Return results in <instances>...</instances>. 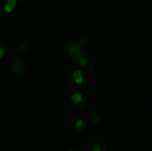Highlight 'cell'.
<instances>
[{
  "label": "cell",
  "mask_w": 152,
  "mask_h": 151,
  "mask_svg": "<svg viewBox=\"0 0 152 151\" xmlns=\"http://www.w3.org/2000/svg\"><path fill=\"white\" fill-rule=\"evenodd\" d=\"M66 151H80V150H77V149H75V148H71V149L67 150Z\"/></svg>",
  "instance_id": "5bb4252c"
},
{
  "label": "cell",
  "mask_w": 152,
  "mask_h": 151,
  "mask_svg": "<svg viewBox=\"0 0 152 151\" xmlns=\"http://www.w3.org/2000/svg\"><path fill=\"white\" fill-rule=\"evenodd\" d=\"M86 105V100L78 93H74L69 95L68 99V106L73 112H81L85 109Z\"/></svg>",
  "instance_id": "3957f363"
},
{
  "label": "cell",
  "mask_w": 152,
  "mask_h": 151,
  "mask_svg": "<svg viewBox=\"0 0 152 151\" xmlns=\"http://www.w3.org/2000/svg\"><path fill=\"white\" fill-rule=\"evenodd\" d=\"M5 55V44L3 41L0 40V59Z\"/></svg>",
  "instance_id": "4fadbf2b"
},
{
  "label": "cell",
  "mask_w": 152,
  "mask_h": 151,
  "mask_svg": "<svg viewBox=\"0 0 152 151\" xmlns=\"http://www.w3.org/2000/svg\"><path fill=\"white\" fill-rule=\"evenodd\" d=\"M16 5L15 0H0V11L4 12H11Z\"/></svg>",
  "instance_id": "52a82bcc"
},
{
  "label": "cell",
  "mask_w": 152,
  "mask_h": 151,
  "mask_svg": "<svg viewBox=\"0 0 152 151\" xmlns=\"http://www.w3.org/2000/svg\"><path fill=\"white\" fill-rule=\"evenodd\" d=\"M88 121L91 125H97L100 124L101 119H102V116L100 114L99 111L97 110H92L89 114H88Z\"/></svg>",
  "instance_id": "9c48e42d"
},
{
  "label": "cell",
  "mask_w": 152,
  "mask_h": 151,
  "mask_svg": "<svg viewBox=\"0 0 152 151\" xmlns=\"http://www.w3.org/2000/svg\"><path fill=\"white\" fill-rule=\"evenodd\" d=\"M2 28H3V27H2V24L0 23V33H1V31H2Z\"/></svg>",
  "instance_id": "2e32d148"
},
{
  "label": "cell",
  "mask_w": 152,
  "mask_h": 151,
  "mask_svg": "<svg viewBox=\"0 0 152 151\" xmlns=\"http://www.w3.org/2000/svg\"><path fill=\"white\" fill-rule=\"evenodd\" d=\"M73 60L77 64H78L80 66H85L88 62V55H87L86 52L84 49H82L80 52H78L73 57Z\"/></svg>",
  "instance_id": "8992f818"
},
{
  "label": "cell",
  "mask_w": 152,
  "mask_h": 151,
  "mask_svg": "<svg viewBox=\"0 0 152 151\" xmlns=\"http://www.w3.org/2000/svg\"><path fill=\"white\" fill-rule=\"evenodd\" d=\"M7 68L12 74L16 76H23L28 69L27 62L22 58L18 56H13L9 59Z\"/></svg>",
  "instance_id": "6da1fadb"
},
{
  "label": "cell",
  "mask_w": 152,
  "mask_h": 151,
  "mask_svg": "<svg viewBox=\"0 0 152 151\" xmlns=\"http://www.w3.org/2000/svg\"><path fill=\"white\" fill-rule=\"evenodd\" d=\"M91 151H110L109 147L104 143H99L93 147Z\"/></svg>",
  "instance_id": "8fae6325"
},
{
  "label": "cell",
  "mask_w": 152,
  "mask_h": 151,
  "mask_svg": "<svg viewBox=\"0 0 152 151\" xmlns=\"http://www.w3.org/2000/svg\"><path fill=\"white\" fill-rule=\"evenodd\" d=\"M84 49L81 45L78 44L77 39H68L62 44V51L63 53L73 58L78 52Z\"/></svg>",
  "instance_id": "5b68a950"
},
{
  "label": "cell",
  "mask_w": 152,
  "mask_h": 151,
  "mask_svg": "<svg viewBox=\"0 0 152 151\" xmlns=\"http://www.w3.org/2000/svg\"><path fill=\"white\" fill-rule=\"evenodd\" d=\"M14 50L18 53H26L29 50V44L26 40H20L14 44Z\"/></svg>",
  "instance_id": "ba28073f"
},
{
  "label": "cell",
  "mask_w": 152,
  "mask_h": 151,
  "mask_svg": "<svg viewBox=\"0 0 152 151\" xmlns=\"http://www.w3.org/2000/svg\"><path fill=\"white\" fill-rule=\"evenodd\" d=\"M86 127L85 121L81 118H72L69 120L65 125V132L68 135L75 137L80 134Z\"/></svg>",
  "instance_id": "7a4b0ae2"
},
{
  "label": "cell",
  "mask_w": 152,
  "mask_h": 151,
  "mask_svg": "<svg viewBox=\"0 0 152 151\" xmlns=\"http://www.w3.org/2000/svg\"><path fill=\"white\" fill-rule=\"evenodd\" d=\"M16 1V3L18 2V3H21V2H24L25 0H15Z\"/></svg>",
  "instance_id": "9a60e30c"
},
{
  "label": "cell",
  "mask_w": 152,
  "mask_h": 151,
  "mask_svg": "<svg viewBox=\"0 0 152 151\" xmlns=\"http://www.w3.org/2000/svg\"><path fill=\"white\" fill-rule=\"evenodd\" d=\"M77 41L79 45H81L82 47H85L86 45H87L89 44L90 39L87 36H81L77 39Z\"/></svg>",
  "instance_id": "30bf717a"
},
{
  "label": "cell",
  "mask_w": 152,
  "mask_h": 151,
  "mask_svg": "<svg viewBox=\"0 0 152 151\" xmlns=\"http://www.w3.org/2000/svg\"><path fill=\"white\" fill-rule=\"evenodd\" d=\"M66 82L70 87H79L84 83V75L81 70L71 69L67 73Z\"/></svg>",
  "instance_id": "277c9868"
},
{
  "label": "cell",
  "mask_w": 152,
  "mask_h": 151,
  "mask_svg": "<svg viewBox=\"0 0 152 151\" xmlns=\"http://www.w3.org/2000/svg\"><path fill=\"white\" fill-rule=\"evenodd\" d=\"M94 70H95V67H94V65L92 64V63H88V62H87V63L84 66V71H85L86 74L91 75V74H93V73L94 72Z\"/></svg>",
  "instance_id": "7c38bea8"
}]
</instances>
